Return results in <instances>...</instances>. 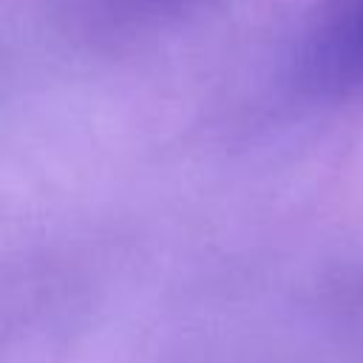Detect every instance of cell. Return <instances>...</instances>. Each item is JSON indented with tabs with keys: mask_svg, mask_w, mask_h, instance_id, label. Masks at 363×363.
Segmentation results:
<instances>
[{
	"mask_svg": "<svg viewBox=\"0 0 363 363\" xmlns=\"http://www.w3.org/2000/svg\"><path fill=\"white\" fill-rule=\"evenodd\" d=\"M357 37H360V45H363V0H360V9H357Z\"/></svg>",
	"mask_w": 363,
	"mask_h": 363,
	"instance_id": "6da1fadb",
	"label": "cell"
}]
</instances>
